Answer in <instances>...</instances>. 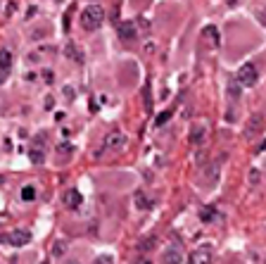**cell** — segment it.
<instances>
[{
	"label": "cell",
	"instance_id": "6da1fadb",
	"mask_svg": "<svg viewBox=\"0 0 266 264\" xmlns=\"http://www.w3.org/2000/svg\"><path fill=\"white\" fill-rule=\"evenodd\" d=\"M102 22H105V10L93 2V5H88L83 12H81V27L86 29V31H95V29L102 27Z\"/></svg>",
	"mask_w": 266,
	"mask_h": 264
},
{
	"label": "cell",
	"instance_id": "7a4b0ae2",
	"mask_svg": "<svg viewBox=\"0 0 266 264\" xmlns=\"http://www.w3.org/2000/svg\"><path fill=\"white\" fill-rule=\"evenodd\" d=\"M235 79L240 81V86H242V88H252L254 83L259 81V72H257V67H254L252 62H247V65H242L238 69Z\"/></svg>",
	"mask_w": 266,
	"mask_h": 264
},
{
	"label": "cell",
	"instance_id": "3957f363",
	"mask_svg": "<svg viewBox=\"0 0 266 264\" xmlns=\"http://www.w3.org/2000/svg\"><path fill=\"white\" fill-rule=\"evenodd\" d=\"M262 131H264V117L262 114H250L247 121H245V126H242L245 138H257Z\"/></svg>",
	"mask_w": 266,
	"mask_h": 264
},
{
	"label": "cell",
	"instance_id": "277c9868",
	"mask_svg": "<svg viewBox=\"0 0 266 264\" xmlns=\"http://www.w3.org/2000/svg\"><path fill=\"white\" fill-rule=\"evenodd\" d=\"M29 240H31V233L29 231H12V233H2L0 236V243L2 245H12V248H22V245H27Z\"/></svg>",
	"mask_w": 266,
	"mask_h": 264
},
{
	"label": "cell",
	"instance_id": "5b68a950",
	"mask_svg": "<svg viewBox=\"0 0 266 264\" xmlns=\"http://www.w3.org/2000/svg\"><path fill=\"white\" fill-rule=\"evenodd\" d=\"M162 264H183V252L178 245H169L162 250Z\"/></svg>",
	"mask_w": 266,
	"mask_h": 264
},
{
	"label": "cell",
	"instance_id": "8992f818",
	"mask_svg": "<svg viewBox=\"0 0 266 264\" xmlns=\"http://www.w3.org/2000/svg\"><path fill=\"white\" fill-rule=\"evenodd\" d=\"M124 143H126V136H124L119 129H114V131H109L105 136L102 148H105V150H119V148H124Z\"/></svg>",
	"mask_w": 266,
	"mask_h": 264
},
{
	"label": "cell",
	"instance_id": "52a82bcc",
	"mask_svg": "<svg viewBox=\"0 0 266 264\" xmlns=\"http://www.w3.org/2000/svg\"><path fill=\"white\" fill-rule=\"evenodd\" d=\"M212 260H214L212 248H209V245H202V248H198V250H193L188 264H212Z\"/></svg>",
	"mask_w": 266,
	"mask_h": 264
},
{
	"label": "cell",
	"instance_id": "ba28073f",
	"mask_svg": "<svg viewBox=\"0 0 266 264\" xmlns=\"http://www.w3.org/2000/svg\"><path fill=\"white\" fill-rule=\"evenodd\" d=\"M117 34H119L121 40H135L138 38V29L133 22H121L119 27H117Z\"/></svg>",
	"mask_w": 266,
	"mask_h": 264
},
{
	"label": "cell",
	"instance_id": "9c48e42d",
	"mask_svg": "<svg viewBox=\"0 0 266 264\" xmlns=\"http://www.w3.org/2000/svg\"><path fill=\"white\" fill-rule=\"evenodd\" d=\"M81 202H83V195H81L76 188H71V190H66L65 193V205L69 210H79Z\"/></svg>",
	"mask_w": 266,
	"mask_h": 264
},
{
	"label": "cell",
	"instance_id": "30bf717a",
	"mask_svg": "<svg viewBox=\"0 0 266 264\" xmlns=\"http://www.w3.org/2000/svg\"><path fill=\"white\" fill-rule=\"evenodd\" d=\"M133 202H135V210H150V207H152V202L145 198V193H143V190H135Z\"/></svg>",
	"mask_w": 266,
	"mask_h": 264
},
{
	"label": "cell",
	"instance_id": "8fae6325",
	"mask_svg": "<svg viewBox=\"0 0 266 264\" xmlns=\"http://www.w3.org/2000/svg\"><path fill=\"white\" fill-rule=\"evenodd\" d=\"M228 95H231L233 100H238L240 95H242V86H240V81L235 79V76L228 81Z\"/></svg>",
	"mask_w": 266,
	"mask_h": 264
},
{
	"label": "cell",
	"instance_id": "7c38bea8",
	"mask_svg": "<svg viewBox=\"0 0 266 264\" xmlns=\"http://www.w3.org/2000/svg\"><path fill=\"white\" fill-rule=\"evenodd\" d=\"M10 67H12V53L10 50H0V69L10 72Z\"/></svg>",
	"mask_w": 266,
	"mask_h": 264
},
{
	"label": "cell",
	"instance_id": "4fadbf2b",
	"mask_svg": "<svg viewBox=\"0 0 266 264\" xmlns=\"http://www.w3.org/2000/svg\"><path fill=\"white\" fill-rule=\"evenodd\" d=\"M204 36H207V38H212L214 48H219V45H221V38H219V29H216V27H207V29H204Z\"/></svg>",
	"mask_w": 266,
	"mask_h": 264
},
{
	"label": "cell",
	"instance_id": "5bb4252c",
	"mask_svg": "<svg viewBox=\"0 0 266 264\" xmlns=\"http://www.w3.org/2000/svg\"><path fill=\"white\" fill-rule=\"evenodd\" d=\"M36 195H38V193H36V186H24V188H22V200H24V202H33Z\"/></svg>",
	"mask_w": 266,
	"mask_h": 264
},
{
	"label": "cell",
	"instance_id": "9a60e30c",
	"mask_svg": "<svg viewBox=\"0 0 266 264\" xmlns=\"http://www.w3.org/2000/svg\"><path fill=\"white\" fill-rule=\"evenodd\" d=\"M66 55H69V60H74V62H83V55H81V50L74 45V43L66 45Z\"/></svg>",
	"mask_w": 266,
	"mask_h": 264
},
{
	"label": "cell",
	"instance_id": "2e32d148",
	"mask_svg": "<svg viewBox=\"0 0 266 264\" xmlns=\"http://www.w3.org/2000/svg\"><path fill=\"white\" fill-rule=\"evenodd\" d=\"M204 126H198V129H195V131L190 133V143H195V146H198V143H202V141H204Z\"/></svg>",
	"mask_w": 266,
	"mask_h": 264
},
{
	"label": "cell",
	"instance_id": "e0dca14e",
	"mask_svg": "<svg viewBox=\"0 0 266 264\" xmlns=\"http://www.w3.org/2000/svg\"><path fill=\"white\" fill-rule=\"evenodd\" d=\"M66 252V243L65 240H57V243H53V257H62Z\"/></svg>",
	"mask_w": 266,
	"mask_h": 264
},
{
	"label": "cell",
	"instance_id": "ac0fdd59",
	"mask_svg": "<svg viewBox=\"0 0 266 264\" xmlns=\"http://www.w3.org/2000/svg\"><path fill=\"white\" fill-rule=\"evenodd\" d=\"M93 264H114V257L112 255H98L93 260Z\"/></svg>",
	"mask_w": 266,
	"mask_h": 264
},
{
	"label": "cell",
	"instance_id": "d6986e66",
	"mask_svg": "<svg viewBox=\"0 0 266 264\" xmlns=\"http://www.w3.org/2000/svg\"><path fill=\"white\" fill-rule=\"evenodd\" d=\"M200 219H202V222H212L214 219V207H204V210L200 212Z\"/></svg>",
	"mask_w": 266,
	"mask_h": 264
},
{
	"label": "cell",
	"instance_id": "ffe728a7",
	"mask_svg": "<svg viewBox=\"0 0 266 264\" xmlns=\"http://www.w3.org/2000/svg\"><path fill=\"white\" fill-rule=\"evenodd\" d=\"M29 157H31L33 164H40V162H43V152H40V150H31V152H29Z\"/></svg>",
	"mask_w": 266,
	"mask_h": 264
},
{
	"label": "cell",
	"instance_id": "44dd1931",
	"mask_svg": "<svg viewBox=\"0 0 266 264\" xmlns=\"http://www.w3.org/2000/svg\"><path fill=\"white\" fill-rule=\"evenodd\" d=\"M169 117H171V112H162L160 117L155 119V126H162V124H166V121H169Z\"/></svg>",
	"mask_w": 266,
	"mask_h": 264
},
{
	"label": "cell",
	"instance_id": "7402d4cb",
	"mask_svg": "<svg viewBox=\"0 0 266 264\" xmlns=\"http://www.w3.org/2000/svg\"><path fill=\"white\" fill-rule=\"evenodd\" d=\"M65 98H66V100H71V98H74V88H71V86H66V88H65Z\"/></svg>",
	"mask_w": 266,
	"mask_h": 264
},
{
	"label": "cell",
	"instance_id": "603a6c76",
	"mask_svg": "<svg viewBox=\"0 0 266 264\" xmlns=\"http://www.w3.org/2000/svg\"><path fill=\"white\" fill-rule=\"evenodd\" d=\"M5 76H7V72H2V69H0V83L5 81Z\"/></svg>",
	"mask_w": 266,
	"mask_h": 264
},
{
	"label": "cell",
	"instance_id": "cb8c5ba5",
	"mask_svg": "<svg viewBox=\"0 0 266 264\" xmlns=\"http://www.w3.org/2000/svg\"><path fill=\"white\" fill-rule=\"evenodd\" d=\"M138 264H152V262H150V260H140V262H138Z\"/></svg>",
	"mask_w": 266,
	"mask_h": 264
},
{
	"label": "cell",
	"instance_id": "d4e9b609",
	"mask_svg": "<svg viewBox=\"0 0 266 264\" xmlns=\"http://www.w3.org/2000/svg\"><path fill=\"white\" fill-rule=\"evenodd\" d=\"M69 264H79V262H69Z\"/></svg>",
	"mask_w": 266,
	"mask_h": 264
}]
</instances>
